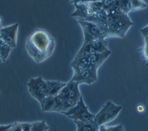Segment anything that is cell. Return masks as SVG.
<instances>
[{
	"label": "cell",
	"instance_id": "obj_30",
	"mask_svg": "<svg viewBox=\"0 0 148 131\" xmlns=\"http://www.w3.org/2000/svg\"><path fill=\"white\" fill-rule=\"evenodd\" d=\"M98 131H108V130L106 126H105L104 125H101L99 126Z\"/></svg>",
	"mask_w": 148,
	"mask_h": 131
},
{
	"label": "cell",
	"instance_id": "obj_7",
	"mask_svg": "<svg viewBox=\"0 0 148 131\" xmlns=\"http://www.w3.org/2000/svg\"><path fill=\"white\" fill-rule=\"evenodd\" d=\"M61 114L73 121H88L93 119L95 116V114L89 111L88 107L84 103L82 96L80 98L75 106L67 111L61 113Z\"/></svg>",
	"mask_w": 148,
	"mask_h": 131
},
{
	"label": "cell",
	"instance_id": "obj_18",
	"mask_svg": "<svg viewBox=\"0 0 148 131\" xmlns=\"http://www.w3.org/2000/svg\"><path fill=\"white\" fill-rule=\"evenodd\" d=\"M143 37V44L142 47L138 48L142 54V58L146 62V66H148V36H144Z\"/></svg>",
	"mask_w": 148,
	"mask_h": 131
},
{
	"label": "cell",
	"instance_id": "obj_5",
	"mask_svg": "<svg viewBox=\"0 0 148 131\" xmlns=\"http://www.w3.org/2000/svg\"><path fill=\"white\" fill-rule=\"evenodd\" d=\"M28 91L32 97L38 100L40 105L47 96H48V91L46 81L41 76L36 78H31L27 84Z\"/></svg>",
	"mask_w": 148,
	"mask_h": 131
},
{
	"label": "cell",
	"instance_id": "obj_25",
	"mask_svg": "<svg viewBox=\"0 0 148 131\" xmlns=\"http://www.w3.org/2000/svg\"><path fill=\"white\" fill-rule=\"evenodd\" d=\"M22 131H31L32 123H20Z\"/></svg>",
	"mask_w": 148,
	"mask_h": 131
},
{
	"label": "cell",
	"instance_id": "obj_28",
	"mask_svg": "<svg viewBox=\"0 0 148 131\" xmlns=\"http://www.w3.org/2000/svg\"><path fill=\"white\" fill-rule=\"evenodd\" d=\"M12 126V124L8 125H1L0 126V131H7L9 130Z\"/></svg>",
	"mask_w": 148,
	"mask_h": 131
},
{
	"label": "cell",
	"instance_id": "obj_8",
	"mask_svg": "<svg viewBox=\"0 0 148 131\" xmlns=\"http://www.w3.org/2000/svg\"><path fill=\"white\" fill-rule=\"evenodd\" d=\"M99 67L98 65L90 64L82 71L73 74L71 80L76 81L79 84L91 85L97 80V71Z\"/></svg>",
	"mask_w": 148,
	"mask_h": 131
},
{
	"label": "cell",
	"instance_id": "obj_20",
	"mask_svg": "<svg viewBox=\"0 0 148 131\" xmlns=\"http://www.w3.org/2000/svg\"><path fill=\"white\" fill-rule=\"evenodd\" d=\"M65 99L62 97L60 96L59 95H56L55 96V104L51 112H58L61 113L63 110L64 103Z\"/></svg>",
	"mask_w": 148,
	"mask_h": 131
},
{
	"label": "cell",
	"instance_id": "obj_26",
	"mask_svg": "<svg viewBox=\"0 0 148 131\" xmlns=\"http://www.w3.org/2000/svg\"><path fill=\"white\" fill-rule=\"evenodd\" d=\"M10 131H22L21 123L18 122H15L12 124L10 128Z\"/></svg>",
	"mask_w": 148,
	"mask_h": 131
},
{
	"label": "cell",
	"instance_id": "obj_3",
	"mask_svg": "<svg viewBox=\"0 0 148 131\" xmlns=\"http://www.w3.org/2000/svg\"><path fill=\"white\" fill-rule=\"evenodd\" d=\"M76 19L83 31V43H90L98 39H106L109 38L104 25L80 18Z\"/></svg>",
	"mask_w": 148,
	"mask_h": 131
},
{
	"label": "cell",
	"instance_id": "obj_1",
	"mask_svg": "<svg viewBox=\"0 0 148 131\" xmlns=\"http://www.w3.org/2000/svg\"><path fill=\"white\" fill-rule=\"evenodd\" d=\"M55 47L54 39L46 31L40 28L36 29L25 41L27 51L36 63L42 62L49 58Z\"/></svg>",
	"mask_w": 148,
	"mask_h": 131
},
{
	"label": "cell",
	"instance_id": "obj_24",
	"mask_svg": "<svg viewBox=\"0 0 148 131\" xmlns=\"http://www.w3.org/2000/svg\"><path fill=\"white\" fill-rule=\"evenodd\" d=\"M108 131H124L123 126L121 124H119L114 126H106Z\"/></svg>",
	"mask_w": 148,
	"mask_h": 131
},
{
	"label": "cell",
	"instance_id": "obj_19",
	"mask_svg": "<svg viewBox=\"0 0 148 131\" xmlns=\"http://www.w3.org/2000/svg\"><path fill=\"white\" fill-rule=\"evenodd\" d=\"M130 12H131V0H121L119 9V13L123 14H128Z\"/></svg>",
	"mask_w": 148,
	"mask_h": 131
},
{
	"label": "cell",
	"instance_id": "obj_2",
	"mask_svg": "<svg viewBox=\"0 0 148 131\" xmlns=\"http://www.w3.org/2000/svg\"><path fill=\"white\" fill-rule=\"evenodd\" d=\"M75 10L71 16L95 23L98 22L103 12L102 1L84 2L73 3Z\"/></svg>",
	"mask_w": 148,
	"mask_h": 131
},
{
	"label": "cell",
	"instance_id": "obj_31",
	"mask_svg": "<svg viewBox=\"0 0 148 131\" xmlns=\"http://www.w3.org/2000/svg\"><path fill=\"white\" fill-rule=\"evenodd\" d=\"M86 0H71L70 3H80V2H84Z\"/></svg>",
	"mask_w": 148,
	"mask_h": 131
},
{
	"label": "cell",
	"instance_id": "obj_33",
	"mask_svg": "<svg viewBox=\"0 0 148 131\" xmlns=\"http://www.w3.org/2000/svg\"><path fill=\"white\" fill-rule=\"evenodd\" d=\"M0 62H2V59H1V54H0Z\"/></svg>",
	"mask_w": 148,
	"mask_h": 131
},
{
	"label": "cell",
	"instance_id": "obj_10",
	"mask_svg": "<svg viewBox=\"0 0 148 131\" xmlns=\"http://www.w3.org/2000/svg\"><path fill=\"white\" fill-rule=\"evenodd\" d=\"M79 84L73 80H70L66 83V85L60 91L58 95L64 99L67 98L80 99L82 96L79 89Z\"/></svg>",
	"mask_w": 148,
	"mask_h": 131
},
{
	"label": "cell",
	"instance_id": "obj_21",
	"mask_svg": "<svg viewBox=\"0 0 148 131\" xmlns=\"http://www.w3.org/2000/svg\"><path fill=\"white\" fill-rule=\"evenodd\" d=\"M131 12H135L146 8L147 5L143 0H131Z\"/></svg>",
	"mask_w": 148,
	"mask_h": 131
},
{
	"label": "cell",
	"instance_id": "obj_29",
	"mask_svg": "<svg viewBox=\"0 0 148 131\" xmlns=\"http://www.w3.org/2000/svg\"><path fill=\"white\" fill-rule=\"evenodd\" d=\"M136 110H137V111H138L139 113H142L144 112V111H145V107H144V106H143V104H139V105L137 106V107H136Z\"/></svg>",
	"mask_w": 148,
	"mask_h": 131
},
{
	"label": "cell",
	"instance_id": "obj_27",
	"mask_svg": "<svg viewBox=\"0 0 148 131\" xmlns=\"http://www.w3.org/2000/svg\"><path fill=\"white\" fill-rule=\"evenodd\" d=\"M140 32L142 35L143 36H148V25H146V27H143L140 29Z\"/></svg>",
	"mask_w": 148,
	"mask_h": 131
},
{
	"label": "cell",
	"instance_id": "obj_32",
	"mask_svg": "<svg viewBox=\"0 0 148 131\" xmlns=\"http://www.w3.org/2000/svg\"><path fill=\"white\" fill-rule=\"evenodd\" d=\"M102 1L103 0H86L84 2H95V1Z\"/></svg>",
	"mask_w": 148,
	"mask_h": 131
},
{
	"label": "cell",
	"instance_id": "obj_6",
	"mask_svg": "<svg viewBox=\"0 0 148 131\" xmlns=\"http://www.w3.org/2000/svg\"><path fill=\"white\" fill-rule=\"evenodd\" d=\"M122 106L116 105L110 101L106 102L94 119L100 126L114 119L122 110Z\"/></svg>",
	"mask_w": 148,
	"mask_h": 131
},
{
	"label": "cell",
	"instance_id": "obj_11",
	"mask_svg": "<svg viewBox=\"0 0 148 131\" xmlns=\"http://www.w3.org/2000/svg\"><path fill=\"white\" fill-rule=\"evenodd\" d=\"M73 122L77 126L76 131H98L99 128V125L94 118L86 121L75 120Z\"/></svg>",
	"mask_w": 148,
	"mask_h": 131
},
{
	"label": "cell",
	"instance_id": "obj_12",
	"mask_svg": "<svg viewBox=\"0 0 148 131\" xmlns=\"http://www.w3.org/2000/svg\"><path fill=\"white\" fill-rule=\"evenodd\" d=\"M111 53L110 50L101 53H95L94 54L89 55L87 56H84L88 63L90 65H98L99 66H101V65L104 62V61L108 58V57L110 55Z\"/></svg>",
	"mask_w": 148,
	"mask_h": 131
},
{
	"label": "cell",
	"instance_id": "obj_22",
	"mask_svg": "<svg viewBox=\"0 0 148 131\" xmlns=\"http://www.w3.org/2000/svg\"><path fill=\"white\" fill-rule=\"evenodd\" d=\"M49 127L46 125L45 121L32 123L31 131H48Z\"/></svg>",
	"mask_w": 148,
	"mask_h": 131
},
{
	"label": "cell",
	"instance_id": "obj_15",
	"mask_svg": "<svg viewBox=\"0 0 148 131\" xmlns=\"http://www.w3.org/2000/svg\"><path fill=\"white\" fill-rule=\"evenodd\" d=\"M102 9L106 13H119V9L121 0H103Z\"/></svg>",
	"mask_w": 148,
	"mask_h": 131
},
{
	"label": "cell",
	"instance_id": "obj_9",
	"mask_svg": "<svg viewBox=\"0 0 148 131\" xmlns=\"http://www.w3.org/2000/svg\"><path fill=\"white\" fill-rule=\"evenodd\" d=\"M18 27V24L16 23L0 28V39L12 48L16 47Z\"/></svg>",
	"mask_w": 148,
	"mask_h": 131
},
{
	"label": "cell",
	"instance_id": "obj_17",
	"mask_svg": "<svg viewBox=\"0 0 148 131\" xmlns=\"http://www.w3.org/2000/svg\"><path fill=\"white\" fill-rule=\"evenodd\" d=\"M12 49L13 48H12L10 46H9L1 39H0V54L1 56L2 62L6 61Z\"/></svg>",
	"mask_w": 148,
	"mask_h": 131
},
{
	"label": "cell",
	"instance_id": "obj_16",
	"mask_svg": "<svg viewBox=\"0 0 148 131\" xmlns=\"http://www.w3.org/2000/svg\"><path fill=\"white\" fill-rule=\"evenodd\" d=\"M55 104V96H48L45 99L43 104L40 106L42 111L51 112Z\"/></svg>",
	"mask_w": 148,
	"mask_h": 131
},
{
	"label": "cell",
	"instance_id": "obj_4",
	"mask_svg": "<svg viewBox=\"0 0 148 131\" xmlns=\"http://www.w3.org/2000/svg\"><path fill=\"white\" fill-rule=\"evenodd\" d=\"M133 24L128 14H119L113 21L104 26L106 27L109 38H124Z\"/></svg>",
	"mask_w": 148,
	"mask_h": 131
},
{
	"label": "cell",
	"instance_id": "obj_14",
	"mask_svg": "<svg viewBox=\"0 0 148 131\" xmlns=\"http://www.w3.org/2000/svg\"><path fill=\"white\" fill-rule=\"evenodd\" d=\"M46 81L48 91V96H56L58 94L62 88L66 85V83L59 81L47 80Z\"/></svg>",
	"mask_w": 148,
	"mask_h": 131
},
{
	"label": "cell",
	"instance_id": "obj_23",
	"mask_svg": "<svg viewBox=\"0 0 148 131\" xmlns=\"http://www.w3.org/2000/svg\"><path fill=\"white\" fill-rule=\"evenodd\" d=\"M79 99H75V98H67V99H65L64 103V107H63V110L61 113L66 111L68 110H69V108H71L73 107L74 106H75L76 104V103H77Z\"/></svg>",
	"mask_w": 148,
	"mask_h": 131
},
{
	"label": "cell",
	"instance_id": "obj_13",
	"mask_svg": "<svg viewBox=\"0 0 148 131\" xmlns=\"http://www.w3.org/2000/svg\"><path fill=\"white\" fill-rule=\"evenodd\" d=\"M90 64L85 57H74L71 63V67L73 69V74H75L86 68Z\"/></svg>",
	"mask_w": 148,
	"mask_h": 131
}]
</instances>
